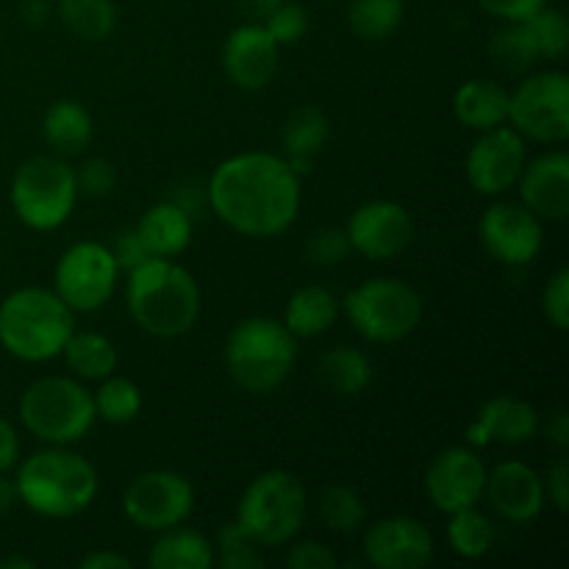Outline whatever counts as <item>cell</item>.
Segmentation results:
<instances>
[{
    "instance_id": "1",
    "label": "cell",
    "mask_w": 569,
    "mask_h": 569,
    "mask_svg": "<svg viewBox=\"0 0 569 569\" xmlns=\"http://www.w3.org/2000/svg\"><path fill=\"white\" fill-rule=\"evenodd\" d=\"M206 198L228 228L242 237L270 239L298 220L300 176L283 156L250 150L217 164Z\"/></svg>"
},
{
    "instance_id": "2",
    "label": "cell",
    "mask_w": 569,
    "mask_h": 569,
    "mask_svg": "<svg viewBox=\"0 0 569 569\" xmlns=\"http://www.w3.org/2000/svg\"><path fill=\"white\" fill-rule=\"evenodd\" d=\"M126 303L144 333L176 339L198 322L200 287L187 267L164 256H150L128 272Z\"/></svg>"
},
{
    "instance_id": "3",
    "label": "cell",
    "mask_w": 569,
    "mask_h": 569,
    "mask_svg": "<svg viewBox=\"0 0 569 569\" xmlns=\"http://www.w3.org/2000/svg\"><path fill=\"white\" fill-rule=\"evenodd\" d=\"M17 500L33 515L48 520H67L92 506L98 498V470L81 453L53 445L28 456L17 467Z\"/></svg>"
},
{
    "instance_id": "4",
    "label": "cell",
    "mask_w": 569,
    "mask_h": 569,
    "mask_svg": "<svg viewBox=\"0 0 569 569\" xmlns=\"http://www.w3.org/2000/svg\"><path fill=\"white\" fill-rule=\"evenodd\" d=\"M76 331V311L42 287H22L0 303V348L28 365H42L64 350Z\"/></svg>"
},
{
    "instance_id": "5",
    "label": "cell",
    "mask_w": 569,
    "mask_h": 569,
    "mask_svg": "<svg viewBox=\"0 0 569 569\" xmlns=\"http://www.w3.org/2000/svg\"><path fill=\"white\" fill-rule=\"evenodd\" d=\"M298 339L272 317H248L226 342L228 376L250 395H270L292 376Z\"/></svg>"
},
{
    "instance_id": "6",
    "label": "cell",
    "mask_w": 569,
    "mask_h": 569,
    "mask_svg": "<svg viewBox=\"0 0 569 569\" xmlns=\"http://www.w3.org/2000/svg\"><path fill=\"white\" fill-rule=\"evenodd\" d=\"M309 495L295 472L267 470L248 483L237 503V522L261 545L281 548L300 533Z\"/></svg>"
},
{
    "instance_id": "7",
    "label": "cell",
    "mask_w": 569,
    "mask_h": 569,
    "mask_svg": "<svg viewBox=\"0 0 569 569\" xmlns=\"http://www.w3.org/2000/svg\"><path fill=\"white\" fill-rule=\"evenodd\" d=\"M20 420L39 442L72 445L92 431L98 415L92 392L81 381L48 376L28 383L20 395Z\"/></svg>"
},
{
    "instance_id": "8",
    "label": "cell",
    "mask_w": 569,
    "mask_h": 569,
    "mask_svg": "<svg viewBox=\"0 0 569 569\" xmlns=\"http://www.w3.org/2000/svg\"><path fill=\"white\" fill-rule=\"evenodd\" d=\"M11 209L31 231H56L78 203L76 167L61 156H31L11 178Z\"/></svg>"
},
{
    "instance_id": "9",
    "label": "cell",
    "mask_w": 569,
    "mask_h": 569,
    "mask_svg": "<svg viewBox=\"0 0 569 569\" xmlns=\"http://www.w3.org/2000/svg\"><path fill=\"white\" fill-rule=\"evenodd\" d=\"M345 315L361 339L372 345H395L420 326L422 298L400 278H370L350 289Z\"/></svg>"
},
{
    "instance_id": "10",
    "label": "cell",
    "mask_w": 569,
    "mask_h": 569,
    "mask_svg": "<svg viewBox=\"0 0 569 569\" xmlns=\"http://www.w3.org/2000/svg\"><path fill=\"white\" fill-rule=\"evenodd\" d=\"M509 122L522 139L565 144L569 139V78L561 70H545L520 81L509 92Z\"/></svg>"
},
{
    "instance_id": "11",
    "label": "cell",
    "mask_w": 569,
    "mask_h": 569,
    "mask_svg": "<svg viewBox=\"0 0 569 569\" xmlns=\"http://www.w3.org/2000/svg\"><path fill=\"white\" fill-rule=\"evenodd\" d=\"M117 267L109 244L83 239L67 248L53 270V292L76 315H92L111 300L117 289Z\"/></svg>"
},
{
    "instance_id": "12",
    "label": "cell",
    "mask_w": 569,
    "mask_h": 569,
    "mask_svg": "<svg viewBox=\"0 0 569 569\" xmlns=\"http://www.w3.org/2000/svg\"><path fill=\"white\" fill-rule=\"evenodd\" d=\"M122 511L142 531L161 533L192 517L194 487L176 470H148L128 483Z\"/></svg>"
},
{
    "instance_id": "13",
    "label": "cell",
    "mask_w": 569,
    "mask_h": 569,
    "mask_svg": "<svg viewBox=\"0 0 569 569\" xmlns=\"http://www.w3.org/2000/svg\"><path fill=\"white\" fill-rule=\"evenodd\" d=\"M478 239L483 250L503 267H526L539 256L545 244V228L533 211L522 203L498 200L489 206L478 222Z\"/></svg>"
},
{
    "instance_id": "14",
    "label": "cell",
    "mask_w": 569,
    "mask_h": 569,
    "mask_svg": "<svg viewBox=\"0 0 569 569\" xmlns=\"http://www.w3.org/2000/svg\"><path fill=\"white\" fill-rule=\"evenodd\" d=\"M526 161V139H522L515 128H489V131L478 133L470 153H467V181H470V187L476 189L478 194L498 198V194L517 187Z\"/></svg>"
},
{
    "instance_id": "15",
    "label": "cell",
    "mask_w": 569,
    "mask_h": 569,
    "mask_svg": "<svg viewBox=\"0 0 569 569\" xmlns=\"http://www.w3.org/2000/svg\"><path fill=\"white\" fill-rule=\"evenodd\" d=\"M487 465L481 456L465 445L445 448L433 456L426 470V495L431 506L442 515H456L461 509H472L481 503L487 489Z\"/></svg>"
},
{
    "instance_id": "16",
    "label": "cell",
    "mask_w": 569,
    "mask_h": 569,
    "mask_svg": "<svg viewBox=\"0 0 569 569\" xmlns=\"http://www.w3.org/2000/svg\"><path fill=\"white\" fill-rule=\"evenodd\" d=\"M345 233L353 253L387 261L406 253L415 242V220L409 209L395 200H370L350 214Z\"/></svg>"
},
{
    "instance_id": "17",
    "label": "cell",
    "mask_w": 569,
    "mask_h": 569,
    "mask_svg": "<svg viewBox=\"0 0 569 569\" xmlns=\"http://www.w3.org/2000/svg\"><path fill=\"white\" fill-rule=\"evenodd\" d=\"M433 559V533L415 517H387L367 528L365 561L376 569H422Z\"/></svg>"
},
{
    "instance_id": "18",
    "label": "cell",
    "mask_w": 569,
    "mask_h": 569,
    "mask_svg": "<svg viewBox=\"0 0 569 569\" xmlns=\"http://www.w3.org/2000/svg\"><path fill=\"white\" fill-rule=\"evenodd\" d=\"M278 56H281V48L267 33V28L261 22H244L233 28L222 42V70L228 81L237 83L239 89L259 92L270 87L272 78L278 76V64H281Z\"/></svg>"
},
{
    "instance_id": "19",
    "label": "cell",
    "mask_w": 569,
    "mask_h": 569,
    "mask_svg": "<svg viewBox=\"0 0 569 569\" xmlns=\"http://www.w3.org/2000/svg\"><path fill=\"white\" fill-rule=\"evenodd\" d=\"M520 200L528 211L548 222L569 217V156L565 150H550L526 161L520 172Z\"/></svg>"
},
{
    "instance_id": "20",
    "label": "cell",
    "mask_w": 569,
    "mask_h": 569,
    "mask_svg": "<svg viewBox=\"0 0 569 569\" xmlns=\"http://www.w3.org/2000/svg\"><path fill=\"white\" fill-rule=\"evenodd\" d=\"M483 495L503 520L517 522V526L537 520L545 509V500H548L545 498V481L526 461H500L487 476Z\"/></svg>"
},
{
    "instance_id": "21",
    "label": "cell",
    "mask_w": 569,
    "mask_h": 569,
    "mask_svg": "<svg viewBox=\"0 0 569 569\" xmlns=\"http://www.w3.org/2000/svg\"><path fill=\"white\" fill-rule=\"evenodd\" d=\"M539 431V415L531 403L511 395L487 400L476 420L467 426V442L472 448H487L492 442L522 445L531 442Z\"/></svg>"
},
{
    "instance_id": "22",
    "label": "cell",
    "mask_w": 569,
    "mask_h": 569,
    "mask_svg": "<svg viewBox=\"0 0 569 569\" xmlns=\"http://www.w3.org/2000/svg\"><path fill=\"white\" fill-rule=\"evenodd\" d=\"M453 114L470 131H489L509 120V89L492 78H472L453 94Z\"/></svg>"
},
{
    "instance_id": "23",
    "label": "cell",
    "mask_w": 569,
    "mask_h": 569,
    "mask_svg": "<svg viewBox=\"0 0 569 569\" xmlns=\"http://www.w3.org/2000/svg\"><path fill=\"white\" fill-rule=\"evenodd\" d=\"M133 228L142 237L150 256L176 259L192 242V217L176 200H161V203L150 206L148 211H142Z\"/></svg>"
},
{
    "instance_id": "24",
    "label": "cell",
    "mask_w": 569,
    "mask_h": 569,
    "mask_svg": "<svg viewBox=\"0 0 569 569\" xmlns=\"http://www.w3.org/2000/svg\"><path fill=\"white\" fill-rule=\"evenodd\" d=\"M328 114L320 106H300L283 122V159L298 176H309L315 167V156L328 142Z\"/></svg>"
},
{
    "instance_id": "25",
    "label": "cell",
    "mask_w": 569,
    "mask_h": 569,
    "mask_svg": "<svg viewBox=\"0 0 569 569\" xmlns=\"http://www.w3.org/2000/svg\"><path fill=\"white\" fill-rule=\"evenodd\" d=\"M94 137V122L78 100H56L42 117V139L61 159L81 156Z\"/></svg>"
},
{
    "instance_id": "26",
    "label": "cell",
    "mask_w": 569,
    "mask_h": 569,
    "mask_svg": "<svg viewBox=\"0 0 569 569\" xmlns=\"http://www.w3.org/2000/svg\"><path fill=\"white\" fill-rule=\"evenodd\" d=\"M317 378L337 398H359L372 383V361L359 348L333 345L317 361Z\"/></svg>"
},
{
    "instance_id": "27",
    "label": "cell",
    "mask_w": 569,
    "mask_h": 569,
    "mask_svg": "<svg viewBox=\"0 0 569 569\" xmlns=\"http://www.w3.org/2000/svg\"><path fill=\"white\" fill-rule=\"evenodd\" d=\"M339 317V300L326 287H303L289 298L283 326L295 339H315L331 331Z\"/></svg>"
},
{
    "instance_id": "28",
    "label": "cell",
    "mask_w": 569,
    "mask_h": 569,
    "mask_svg": "<svg viewBox=\"0 0 569 569\" xmlns=\"http://www.w3.org/2000/svg\"><path fill=\"white\" fill-rule=\"evenodd\" d=\"M148 565L153 569H209L214 548L209 539L189 528H167L150 548Z\"/></svg>"
},
{
    "instance_id": "29",
    "label": "cell",
    "mask_w": 569,
    "mask_h": 569,
    "mask_svg": "<svg viewBox=\"0 0 569 569\" xmlns=\"http://www.w3.org/2000/svg\"><path fill=\"white\" fill-rule=\"evenodd\" d=\"M61 356L72 376L83 378V381H103V378L114 376L117 361H120L114 342L98 331H72Z\"/></svg>"
},
{
    "instance_id": "30",
    "label": "cell",
    "mask_w": 569,
    "mask_h": 569,
    "mask_svg": "<svg viewBox=\"0 0 569 569\" xmlns=\"http://www.w3.org/2000/svg\"><path fill=\"white\" fill-rule=\"evenodd\" d=\"M59 20L83 42L109 39L117 28L114 0H59Z\"/></svg>"
},
{
    "instance_id": "31",
    "label": "cell",
    "mask_w": 569,
    "mask_h": 569,
    "mask_svg": "<svg viewBox=\"0 0 569 569\" xmlns=\"http://www.w3.org/2000/svg\"><path fill=\"white\" fill-rule=\"evenodd\" d=\"M406 14L403 0H350L348 26L350 31L367 42H381L392 37Z\"/></svg>"
},
{
    "instance_id": "32",
    "label": "cell",
    "mask_w": 569,
    "mask_h": 569,
    "mask_svg": "<svg viewBox=\"0 0 569 569\" xmlns=\"http://www.w3.org/2000/svg\"><path fill=\"white\" fill-rule=\"evenodd\" d=\"M448 542L456 556L461 559H483L489 550L495 548L498 539V528L487 515L472 506V509H461L456 515H448Z\"/></svg>"
},
{
    "instance_id": "33",
    "label": "cell",
    "mask_w": 569,
    "mask_h": 569,
    "mask_svg": "<svg viewBox=\"0 0 569 569\" xmlns=\"http://www.w3.org/2000/svg\"><path fill=\"white\" fill-rule=\"evenodd\" d=\"M94 415L109 426H128L142 411V389L122 376H109L92 392Z\"/></svg>"
},
{
    "instance_id": "34",
    "label": "cell",
    "mask_w": 569,
    "mask_h": 569,
    "mask_svg": "<svg viewBox=\"0 0 569 569\" xmlns=\"http://www.w3.org/2000/svg\"><path fill=\"white\" fill-rule=\"evenodd\" d=\"M489 56H492L495 67L509 76H522L539 61L537 44H533L526 22H509L506 28L495 31L492 42H489Z\"/></svg>"
},
{
    "instance_id": "35",
    "label": "cell",
    "mask_w": 569,
    "mask_h": 569,
    "mask_svg": "<svg viewBox=\"0 0 569 569\" xmlns=\"http://www.w3.org/2000/svg\"><path fill=\"white\" fill-rule=\"evenodd\" d=\"M317 506H320L322 522L337 533H356L367 522L365 500L348 483H328Z\"/></svg>"
},
{
    "instance_id": "36",
    "label": "cell",
    "mask_w": 569,
    "mask_h": 569,
    "mask_svg": "<svg viewBox=\"0 0 569 569\" xmlns=\"http://www.w3.org/2000/svg\"><path fill=\"white\" fill-rule=\"evenodd\" d=\"M526 28L537 44L539 59H561L569 50V22L553 6H542L537 14L528 17Z\"/></svg>"
},
{
    "instance_id": "37",
    "label": "cell",
    "mask_w": 569,
    "mask_h": 569,
    "mask_svg": "<svg viewBox=\"0 0 569 569\" xmlns=\"http://www.w3.org/2000/svg\"><path fill=\"white\" fill-rule=\"evenodd\" d=\"M217 548H220V567L222 569H261L264 567V556H261V545L239 526L237 520L228 522L217 533Z\"/></svg>"
},
{
    "instance_id": "38",
    "label": "cell",
    "mask_w": 569,
    "mask_h": 569,
    "mask_svg": "<svg viewBox=\"0 0 569 569\" xmlns=\"http://www.w3.org/2000/svg\"><path fill=\"white\" fill-rule=\"evenodd\" d=\"M353 253L345 228H320L306 242V259L315 267H337Z\"/></svg>"
},
{
    "instance_id": "39",
    "label": "cell",
    "mask_w": 569,
    "mask_h": 569,
    "mask_svg": "<svg viewBox=\"0 0 569 569\" xmlns=\"http://www.w3.org/2000/svg\"><path fill=\"white\" fill-rule=\"evenodd\" d=\"M261 26H264L267 33L276 39L278 48H287V44L300 42V39L306 37V31H309V11H306L303 6L287 3V0H283Z\"/></svg>"
},
{
    "instance_id": "40",
    "label": "cell",
    "mask_w": 569,
    "mask_h": 569,
    "mask_svg": "<svg viewBox=\"0 0 569 569\" xmlns=\"http://www.w3.org/2000/svg\"><path fill=\"white\" fill-rule=\"evenodd\" d=\"M78 194L83 198H106L117 187V170L109 159H83L81 167H76Z\"/></svg>"
},
{
    "instance_id": "41",
    "label": "cell",
    "mask_w": 569,
    "mask_h": 569,
    "mask_svg": "<svg viewBox=\"0 0 569 569\" xmlns=\"http://www.w3.org/2000/svg\"><path fill=\"white\" fill-rule=\"evenodd\" d=\"M542 311L556 331H567L569 328V270L567 267L556 270L553 278L548 281V287H545Z\"/></svg>"
},
{
    "instance_id": "42",
    "label": "cell",
    "mask_w": 569,
    "mask_h": 569,
    "mask_svg": "<svg viewBox=\"0 0 569 569\" xmlns=\"http://www.w3.org/2000/svg\"><path fill=\"white\" fill-rule=\"evenodd\" d=\"M287 565L292 569H337L339 561L322 542H295L287 553Z\"/></svg>"
},
{
    "instance_id": "43",
    "label": "cell",
    "mask_w": 569,
    "mask_h": 569,
    "mask_svg": "<svg viewBox=\"0 0 569 569\" xmlns=\"http://www.w3.org/2000/svg\"><path fill=\"white\" fill-rule=\"evenodd\" d=\"M109 250H111V256H114L120 272L122 270L131 272L133 267H139L142 261L150 259V250L144 248V242H142V237L137 233V228L117 233V239L109 244Z\"/></svg>"
},
{
    "instance_id": "44",
    "label": "cell",
    "mask_w": 569,
    "mask_h": 569,
    "mask_svg": "<svg viewBox=\"0 0 569 569\" xmlns=\"http://www.w3.org/2000/svg\"><path fill=\"white\" fill-rule=\"evenodd\" d=\"M487 14L498 17L503 22H526L528 17L537 14L548 0H476Z\"/></svg>"
},
{
    "instance_id": "45",
    "label": "cell",
    "mask_w": 569,
    "mask_h": 569,
    "mask_svg": "<svg viewBox=\"0 0 569 569\" xmlns=\"http://www.w3.org/2000/svg\"><path fill=\"white\" fill-rule=\"evenodd\" d=\"M545 498H550V503L561 515L569 511V467L565 456L548 470V478H545Z\"/></svg>"
},
{
    "instance_id": "46",
    "label": "cell",
    "mask_w": 569,
    "mask_h": 569,
    "mask_svg": "<svg viewBox=\"0 0 569 569\" xmlns=\"http://www.w3.org/2000/svg\"><path fill=\"white\" fill-rule=\"evenodd\" d=\"M20 461V439L14 426L6 417H0V472H9Z\"/></svg>"
},
{
    "instance_id": "47",
    "label": "cell",
    "mask_w": 569,
    "mask_h": 569,
    "mask_svg": "<svg viewBox=\"0 0 569 569\" xmlns=\"http://www.w3.org/2000/svg\"><path fill=\"white\" fill-rule=\"evenodd\" d=\"M81 569H131V559H126L122 553H111V550H103V553H89L78 561Z\"/></svg>"
},
{
    "instance_id": "48",
    "label": "cell",
    "mask_w": 569,
    "mask_h": 569,
    "mask_svg": "<svg viewBox=\"0 0 569 569\" xmlns=\"http://www.w3.org/2000/svg\"><path fill=\"white\" fill-rule=\"evenodd\" d=\"M281 3L283 0H237V6L250 22H264Z\"/></svg>"
},
{
    "instance_id": "49",
    "label": "cell",
    "mask_w": 569,
    "mask_h": 569,
    "mask_svg": "<svg viewBox=\"0 0 569 569\" xmlns=\"http://www.w3.org/2000/svg\"><path fill=\"white\" fill-rule=\"evenodd\" d=\"M548 439L565 453L569 448V417L567 411H556L548 422Z\"/></svg>"
},
{
    "instance_id": "50",
    "label": "cell",
    "mask_w": 569,
    "mask_h": 569,
    "mask_svg": "<svg viewBox=\"0 0 569 569\" xmlns=\"http://www.w3.org/2000/svg\"><path fill=\"white\" fill-rule=\"evenodd\" d=\"M22 17H26L28 26H42L48 20V0H26Z\"/></svg>"
},
{
    "instance_id": "51",
    "label": "cell",
    "mask_w": 569,
    "mask_h": 569,
    "mask_svg": "<svg viewBox=\"0 0 569 569\" xmlns=\"http://www.w3.org/2000/svg\"><path fill=\"white\" fill-rule=\"evenodd\" d=\"M17 503V487L14 478H9L6 472H0V515L11 511V506Z\"/></svg>"
},
{
    "instance_id": "52",
    "label": "cell",
    "mask_w": 569,
    "mask_h": 569,
    "mask_svg": "<svg viewBox=\"0 0 569 569\" xmlns=\"http://www.w3.org/2000/svg\"><path fill=\"white\" fill-rule=\"evenodd\" d=\"M31 559H22V556H6V559H0V569H33Z\"/></svg>"
}]
</instances>
